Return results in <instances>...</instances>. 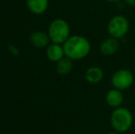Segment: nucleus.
<instances>
[{
    "instance_id": "f257e3e1",
    "label": "nucleus",
    "mask_w": 135,
    "mask_h": 134,
    "mask_svg": "<svg viewBox=\"0 0 135 134\" xmlns=\"http://www.w3.org/2000/svg\"><path fill=\"white\" fill-rule=\"evenodd\" d=\"M64 55L73 61L84 59L89 54L91 51L90 41L81 35L70 36L68 39L62 44Z\"/></svg>"
},
{
    "instance_id": "f03ea898",
    "label": "nucleus",
    "mask_w": 135,
    "mask_h": 134,
    "mask_svg": "<svg viewBox=\"0 0 135 134\" xmlns=\"http://www.w3.org/2000/svg\"><path fill=\"white\" fill-rule=\"evenodd\" d=\"M110 124L114 131L117 132H126L133 124L132 113L127 107H119L114 108L110 116Z\"/></svg>"
},
{
    "instance_id": "7ed1b4c3",
    "label": "nucleus",
    "mask_w": 135,
    "mask_h": 134,
    "mask_svg": "<svg viewBox=\"0 0 135 134\" xmlns=\"http://www.w3.org/2000/svg\"><path fill=\"white\" fill-rule=\"evenodd\" d=\"M48 34L52 43L62 45L70 37V26L66 20L56 18L51 22Z\"/></svg>"
},
{
    "instance_id": "20e7f679",
    "label": "nucleus",
    "mask_w": 135,
    "mask_h": 134,
    "mask_svg": "<svg viewBox=\"0 0 135 134\" xmlns=\"http://www.w3.org/2000/svg\"><path fill=\"white\" fill-rule=\"evenodd\" d=\"M130 29V23L123 15H115L108 23V32L110 37L120 39L125 37Z\"/></svg>"
},
{
    "instance_id": "39448f33",
    "label": "nucleus",
    "mask_w": 135,
    "mask_h": 134,
    "mask_svg": "<svg viewBox=\"0 0 135 134\" xmlns=\"http://www.w3.org/2000/svg\"><path fill=\"white\" fill-rule=\"evenodd\" d=\"M134 82V75L130 70L119 69L116 71L111 76V85L114 88L120 91L126 90L132 86Z\"/></svg>"
},
{
    "instance_id": "423d86ee",
    "label": "nucleus",
    "mask_w": 135,
    "mask_h": 134,
    "mask_svg": "<svg viewBox=\"0 0 135 134\" xmlns=\"http://www.w3.org/2000/svg\"><path fill=\"white\" fill-rule=\"evenodd\" d=\"M106 102L110 107H113V108H117V107H121L124 100V97H123L122 91L119 89H110L109 91H108V93L106 94Z\"/></svg>"
},
{
    "instance_id": "0eeeda50",
    "label": "nucleus",
    "mask_w": 135,
    "mask_h": 134,
    "mask_svg": "<svg viewBox=\"0 0 135 134\" xmlns=\"http://www.w3.org/2000/svg\"><path fill=\"white\" fill-rule=\"evenodd\" d=\"M119 48V39H114L112 37L105 39L100 44V52L102 54L110 56L115 54Z\"/></svg>"
},
{
    "instance_id": "6e6552de",
    "label": "nucleus",
    "mask_w": 135,
    "mask_h": 134,
    "mask_svg": "<svg viewBox=\"0 0 135 134\" xmlns=\"http://www.w3.org/2000/svg\"><path fill=\"white\" fill-rule=\"evenodd\" d=\"M30 41L33 46L37 48H47L50 45V37L48 33L43 31H34L30 37Z\"/></svg>"
},
{
    "instance_id": "1a4fd4ad",
    "label": "nucleus",
    "mask_w": 135,
    "mask_h": 134,
    "mask_svg": "<svg viewBox=\"0 0 135 134\" xmlns=\"http://www.w3.org/2000/svg\"><path fill=\"white\" fill-rule=\"evenodd\" d=\"M46 55L50 61L57 63L65 56L64 47L61 44L52 43L46 48Z\"/></svg>"
},
{
    "instance_id": "9d476101",
    "label": "nucleus",
    "mask_w": 135,
    "mask_h": 134,
    "mask_svg": "<svg viewBox=\"0 0 135 134\" xmlns=\"http://www.w3.org/2000/svg\"><path fill=\"white\" fill-rule=\"evenodd\" d=\"M104 76L103 70L98 66H90L86 69L85 73V80L89 84H98Z\"/></svg>"
},
{
    "instance_id": "9b49d317",
    "label": "nucleus",
    "mask_w": 135,
    "mask_h": 134,
    "mask_svg": "<svg viewBox=\"0 0 135 134\" xmlns=\"http://www.w3.org/2000/svg\"><path fill=\"white\" fill-rule=\"evenodd\" d=\"M28 10L36 15H41L47 10L49 0H26Z\"/></svg>"
},
{
    "instance_id": "f8f14e48",
    "label": "nucleus",
    "mask_w": 135,
    "mask_h": 134,
    "mask_svg": "<svg viewBox=\"0 0 135 134\" xmlns=\"http://www.w3.org/2000/svg\"><path fill=\"white\" fill-rule=\"evenodd\" d=\"M73 69V60L64 56L56 63V71L60 75H66Z\"/></svg>"
},
{
    "instance_id": "ddd939ff",
    "label": "nucleus",
    "mask_w": 135,
    "mask_h": 134,
    "mask_svg": "<svg viewBox=\"0 0 135 134\" xmlns=\"http://www.w3.org/2000/svg\"><path fill=\"white\" fill-rule=\"evenodd\" d=\"M124 2L130 7H135V0H124Z\"/></svg>"
},
{
    "instance_id": "4468645a",
    "label": "nucleus",
    "mask_w": 135,
    "mask_h": 134,
    "mask_svg": "<svg viewBox=\"0 0 135 134\" xmlns=\"http://www.w3.org/2000/svg\"><path fill=\"white\" fill-rule=\"evenodd\" d=\"M108 134H119V132H117V131H111V132H108Z\"/></svg>"
},
{
    "instance_id": "2eb2a0df",
    "label": "nucleus",
    "mask_w": 135,
    "mask_h": 134,
    "mask_svg": "<svg viewBox=\"0 0 135 134\" xmlns=\"http://www.w3.org/2000/svg\"><path fill=\"white\" fill-rule=\"evenodd\" d=\"M105 1H107V2H117V1H119V0H105Z\"/></svg>"
}]
</instances>
